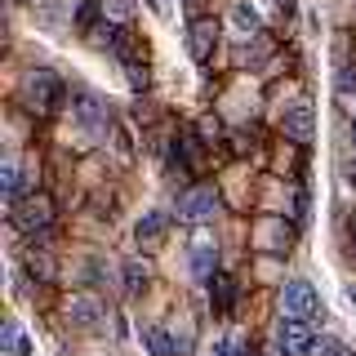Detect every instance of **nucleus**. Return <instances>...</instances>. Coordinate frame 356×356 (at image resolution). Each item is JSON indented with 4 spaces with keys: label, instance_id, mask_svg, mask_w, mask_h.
<instances>
[{
    "label": "nucleus",
    "instance_id": "14",
    "mask_svg": "<svg viewBox=\"0 0 356 356\" xmlns=\"http://www.w3.org/2000/svg\"><path fill=\"white\" fill-rule=\"evenodd\" d=\"M232 22H236L241 31H259V9H254L250 0H236V5H232Z\"/></svg>",
    "mask_w": 356,
    "mask_h": 356
},
{
    "label": "nucleus",
    "instance_id": "21",
    "mask_svg": "<svg viewBox=\"0 0 356 356\" xmlns=\"http://www.w3.org/2000/svg\"><path fill=\"white\" fill-rule=\"evenodd\" d=\"M236 352H241L236 339H218V343H214V356H236Z\"/></svg>",
    "mask_w": 356,
    "mask_h": 356
},
{
    "label": "nucleus",
    "instance_id": "2",
    "mask_svg": "<svg viewBox=\"0 0 356 356\" xmlns=\"http://www.w3.org/2000/svg\"><path fill=\"white\" fill-rule=\"evenodd\" d=\"M58 98H63L58 76H54L49 67H36V72L27 76V103L36 107V111H54V107H58Z\"/></svg>",
    "mask_w": 356,
    "mask_h": 356
},
{
    "label": "nucleus",
    "instance_id": "7",
    "mask_svg": "<svg viewBox=\"0 0 356 356\" xmlns=\"http://www.w3.org/2000/svg\"><path fill=\"white\" fill-rule=\"evenodd\" d=\"M67 321H72V325H81V330L98 325V321H103V303H98V298H89V294L72 298V303H67Z\"/></svg>",
    "mask_w": 356,
    "mask_h": 356
},
{
    "label": "nucleus",
    "instance_id": "23",
    "mask_svg": "<svg viewBox=\"0 0 356 356\" xmlns=\"http://www.w3.org/2000/svg\"><path fill=\"white\" fill-rule=\"evenodd\" d=\"M343 294H348V303H356V285H348V289H343Z\"/></svg>",
    "mask_w": 356,
    "mask_h": 356
},
{
    "label": "nucleus",
    "instance_id": "24",
    "mask_svg": "<svg viewBox=\"0 0 356 356\" xmlns=\"http://www.w3.org/2000/svg\"><path fill=\"white\" fill-rule=\"evenodd\" d=\"M352 187H356V165H352Z\"/></svg>",
    "mask_w": 356,
    "mask_h": 356
},
{
    "label": "nucleus",
    "instance_id": "5",
    "mask_svg": "<svg viewBox=\"0 0 356 356\" xmlns=\"http://www.w3.org/2000/svg\"><path fill=\"white\" fill-rule=\"evenodd\" d=\"M214 44H218V22H214V18L192 22V36H187V54H192L196 63H205L209 54H214Z\"/></svg>",
    "mask_w": 356,
    "mask_h": 356
},
{
    "label": "nucleus",
    "instance_id": "25",
    "mask_svg": "<svg viewBox=\"0 0 356 356\" xmlns=\"http://www.w3.org/2000/svg\"><path fill=\"white\" fill-rule=\"evenodd\" d=\"M352 138H356V120H352Z\"/></svg>",
    "mask_w": 356,
    "mask_h": 356
},
{
    "label": "nucleus",
    "instance_id": "12",
    "mask_svg": "<svg viewBox=\"0 0 356 356\" xmlns=\"http://www.w3.org/2000/svg\"><path fill=\"white\" fill-rule=\"evenodd\" d=\"M138 339L147 343V352H152V356H174V339H170V334H165L161 325H152V321L138 330Z\"/></svg>",
    "mask_w": 356,
    "mask_h": 356
},
{
    "label": "nucleus",
    "instance_id": "11",
    "mask_svg": "<svg viewBox=\"0 0 356 356\" xmlns=\"http://www.w3.org/2000/svg\"><path fill=\"white\" fill-rule=\"evenodd\" d=\"M214 263H218L214 241H205V236H200V241L192 245V272H196V276H214Z\"/></svg>",
    "mask_w": 356,
    "mask_h": 356
},
{
    "label": "nucleus",
    "instance_id": "22",
    "mask_svg": "<svg viewBox=\"0 0 356 356\" xmlns=\"http://www.w3.org/2000/svg\"><path fill=\"white\" fill-rule=\"evenodd\" d=\"M348 236H352V245H356V214L348 218Z\"/></svg>",
    "mask_w": 356,
    "mask_h": 356
},
{
    "label": "nucleus",
    "instance_id": "4",
    "mask_svg": "<svg viewBox=\"0 0 356 356\" xmlns=\"http://www.w3.org/2000/svg\"><path fill=\"white\" fill-rule=\"evenodd\" d=\"M276 343H281L285 356H307L316 339H312V330H307L303 316H289V321H281V325H276Z\"/></svg>",
    "mask_w": 356,
    "mask_h": 356
},
{
    "label": "nucleus",
    "instance_id": "16",
    "mask_svg": "<svg viewBox=\"0 0 356 356\" xmlns=\"http://www.w3.org/2000/svg\"><path fill=\"white\" fill-rule=\"evenodd\" d=\"M334 89H339V98H356V63H343V67H339Z\"/></svg>",
    "mask_w": 356,
    "mask_h": 356
},
{
    "label": "nucleus",
    "instance_id": "10",
    "mask_svg": "<svg viewBox=\"0 0 356 356\" xmlns=\"http://www.w3.org/2000/svg\"><path fill=\"white\" fill-rule=\"evenodd\" d=\"M209 303H214V312L227 316L232 303H236V281L232 276H209Z\"/></svg>",
    "mask_w": 356,
    "mask_h": 356
},
{
    "label": "nucleus",
    "instance_id": "20",
    "mask_svg": "<svg viewBox=\"0 0 356 356\" xmlns=\"http://www.w3.org/2000/svg\"><path fill=\"white\" fill-rule=\"evenodd\" d=\"M321 356H348V348L339 339H321Z\"/></svg>",
    "mask_w": 356,
    "mask_h": 356
},
{
    "label": "nucleus",
    "instance_id": "17",
    "mask_svg": "<svg viewBox=\"0 0 356 356\" xmlns=\"http://www.w3.org/2000/svg\"><path fill=\"white\" fill-rule=\"evenodd\" d=\"M0 183H5V196H18L22 178H18V165H14V161H5V170H0Z\"/></svg>",
    "mask_w": 356,
    "mask_h": 356
},
{
    "label": "nucleus",
    "instance_id": "3",
    "mask_svg": "<svg viewBox=\"0 0 356 356\" xmlns=\"http://www.w3.org/2000/svg\"><path fill=\"white\" fill-rule=\"evenodd\" d=\"M214 214H218V196H214V187H192V192L178 196V218H187V222H205V218H214Z\"/></svg>",
    "mask_w": 356,
    "mask_h": 356
},
{
    "label": "nucleus",
    "instance_id": "19",
    "mask_svg": "<svg viewBox=\"0 0 356 356\" xmlns=\"http://www.w3.org/2000/svg\"><path fill=\"white\" fill-rule=\"evenodd\" d=\"M58 14H63V0H40V18L44 22H58Z\"/></svg>",
    "mask_w": 356,
    "mask_h": 356
},
{
    "label": "nucleus",
    "instance_id": "1",
    "mask_svg": "<svg viewBox=\"0 0 356 356\" xmlns=\"http://www.w3.org/2000/svg\"><path fill=\"white\" fill-rule=\"evenodd\" d=\"M281 307L289 312V316H303V321L321 316V294H316V285H312V281H285Z\"/></svg>",
    "mask_w": 356,
    "mask_h": 356
},
{
    "label": "nucleus",
    "instance_id": "9",
    "mask_svg": "<svg viewBox=\"0 0 356 356\" xmlns=\"http://www.w3.org/2000/svg\"><path fill=\"white\" fill-rule=\"evenodd\" d=\"M165 227H170V218H165L161 209H152V214H143V218H138L134 236H138V245H143V250H147V245H156V241L165 236Z\"/></svg>",
    "mask_w": 356,
    "mask_h": 356
},
{
    "label": "nucleus",
    "instance_id": "13",
    "mask_svg": "<svg viewBox=\"0 0 356 356\" xmlns=\"http://www.w3.org/2000/svg\"><path fill=\"white\" fill-rule=\"evenodd\" d=\"M147 281H152V272L143 267V259H129V263H125V289H129V294H143V289H147Z\"/></svg>",
    "mask_w": 356,
    "mask_h": 356
},
{
    "label": "nucleus",
    "instance_id": "18",
    "mask_svg": "<svg viewBox=\"0 0 356 356\" xmlns=\"http://www.w3.org/2000/svg\"><path fill=\"white\" fill-rule=\"evenodd\" d=\"M98 5H103V0H85V5L76 9V22H81V27H89V22H94V14H98Z\"/></svg>",
    "mask_w": 356,
    "mask_h": 356
},
{
    "label": "nucleus",
    "instance_id": "8",
    "mask_svg": "<svg viewBox=\"0 0 356 356\" xmlns=\"http://www.w3.org/2000/svg\"><path fill=\"white\" fill-rule=\"evenodd\" d=\"M285 134H289V138H298V143L312 138V103H294V107L285 111Z\"/></svg>",
    "mask_w": 356,
    "mask_h": 356
},
{
    "label": "nucleus",
    "instance_id": "15",
    "mask_svg": "<svg viewBox=\"0 0 356 356\" xmlns=\"http://www.w3.org/2000/svg\"><path fill=\"white\" fill-rule=\"evenodd\" d=\"M14 222H18V227H44V222H49V205L36 200V205H27L22 214H14Z\"/></svg>",
    "mask_w": 356,
    "mask_h": 356
},
{
    "label": "nucleus",
    "instance_id": "6",
    "mask_svg": "<svg viewBox=\"0 0 356 356\" xmlns=\"http://www.w3.org/2000/svg\"><path fill=\"white\" fill-rule=\"evenodd\" d=\"M76 120H81L85 134H103L107 129V107L98 103L94 94H81V98H76Z\"/></svg>",
    "mask_w": 356,
    "mask_h": 356
}]
</instances>
